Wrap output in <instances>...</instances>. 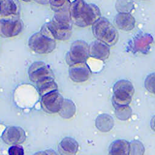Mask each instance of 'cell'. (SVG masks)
I'll return each mask as SVG.
<instances>
[{
  "label": "cell",
  "mask_w": 155,
  "mask_h": 155,
  "mask_svg": "<svg viewBox=\"0 0 155 155\" xmlns=\"http://www.w3.org/2000/svg\"><path fill=\"white\" fill-rule=\"evenodd\" d=\"M64 101L62 96L56 90L41 96V105L45 112L54 114L60 111Z\"/></svg>",
  "instance_id": "7"
},
{
  "label": "cell",
  "mask_w": 155,
  "mask_h": 155,
  "mask_svg": "<svg viewBox=\"0 0 155 155\" xmlns=\"http://www.w3.org/2000/svg\"><path fill=\"white\" fill-rule=\"evenodd\" d=\"M92 31L97 40L112 46L116 44L119 35L116 28L105 18L101 17L93 25Z\"/></svg>",
  "instance_id": "3"
},
{
  "label": "cell",
  "mask_w": 155,
  "mask_h": 155,
  "mask_svg": "<svg viewBox=\"0 0 155 155\" xmlns=\"http://www.w3.org/2000/svg\"><path fill=\"white\" fill-rule=\"evenodd\" d=\"M36 87L39 94L42 96L50 92L58 90V85L54 78H49L36 83Z\"/></svg>",
  "instance_id": "18"
},
{
  "label": "cell",
  "mask_w": 155,
  "mask_h": 155,
  "mask_svg": "<svg viewBox=\"0 0 155 155\" xmlns=\"http://www.w3.org/2000/svg\"><path fill=\"white\" fill-rule=\"evenodd\" d=\"M51 7L55 12L69 10L70 2L67 1H49Z\"/></svg>",
  "instance_id": "22"
},
{
  "label": "cell",
  "mask_w": 155,
  "mask_h": 155,
  "mask_svg": "<svg viewBox=\"0 0 155 155\" xmlns=\"http://www.w3.org/2000/svg\"><path fill=\"white\" fill-rule=\"evenodd\" d=\"M8 155H24V150L22 146L19 145H13L8 148Z\"/></svg>",
  "instance_id": "25"
},
{
  "label": "cell",
  "mask_w": 155,
  "mask_h": 155,
  "mask_svg": "<svg viewBox=\"0 0 155 155\" xmlns=\"http://www.w3.org/2000/svg\"><path fill=\"white\" fill-rule=\"evenodd\" d=\"M22 29V22L19 16L0 19V33L4 38L14 37Z\"/></svg>",
  "instance_id": "9"
},
{
  "label": "cell",
  "mask_w": 155,
  "mask_h": 155,
  "mask_svg": "<svg viewBox=\"0 0 155 155\" xmlns=\"http://www.w3.org/2000/svg\"><path fill=\"white\" fill-rule=\"evenodd\" d=\"M130 143L124 139H117L110 144L108 155H130Z\"/></svg>",
  "instance_id": "17"
},
{
  "label": "cell",
  "mask_w": 155,
  "mask_h": 155,
  "mask_svg": "<svg viewBox=\"0 0 155 155\" xmlns=\"http://www.w3.org/2000/svg\"><path fill=\"white\" fill-rule=\"evenodd\" d=\"M112 102L114 108L129 105L134 93V88L131 82L122 79L117 81L113 89Z\"/></svg>",
  "instance_id": "4"
},
{
  "label": "cell",
  "mask_w": 155,
  "mask_h": 155,
  "mask_svg": "<svg viewBox=\"0 0 155 155\" xmlns=\"http://www.w3.org/2000/svg\"><path fill=\"white\" fill-rule=\"evenodd\" d=\"M33 155H57V154L51 150H46L44 151H39Z\"/></svg>",
  "instance_id": "26"
},
{
  "label": "cell",
  "mask_w": 155,
  "mask_h": 155,
  "mask_svg": "<svg viewBox=\"0 0 155 155\" xmlns=\"http://www.w3.org/2000/svg\"><path fill=\"white\" fill-rule=\"evenodd\" d=\"M1 138L7 144L13 145L23 143L26 139L25 131L19 127L10 126L7 127L3 131Z\"/></svg>",
  "instance_id": "11"
},
{
  "label": "cell",
  "mask_w": 155,
  "mask_h": 155,
  "mask_svg": "<svg viewBox=\"0 0 155 155\" xmlns=\"http://www.w3.org/2000/svg\"><path fill=\"white\" fill-rule=\"evenodd\" d=\"M58 148L61 155H75L78 153L79 144L74 139L65 137L59 143Z\"/></svg>",
  "instance_id": "15"
},
{
  "label": "cell",
  "mask_w": 155,
  "mask_h": 155,
  "mask_svg": "<svg viewBox=\"0 0 155 155\" xmlns=\"http://www.w3.org/2000/svg\"><path fill=\"white\" fill-rule=\"evenodd\" d=\"M145 87L150 93L155 95V73H150L147 76Z\"/></svg>",
  "instance_id": "24"
},
{
  "label": "cell",
  "mask_w": 155,
  "mask_h": 155,
  "mask_svg": "<svg viewBox=\"0 0 155 155\" xmlns=\"http://www.w3.org/2000/svg\"><path fill=\"white\" fill-rule=\"evenodd\" d=\"M75 111L76 107L74 103L70 100L64 99L62 107L59 113L62 117L69 119L73 116Z\"/></svg>",
  "instance_id": "20"
},
{
  "label": "cell",
  "mask_w": 155,
  "mask_h": 155,
  "mask_svg": "<svg viewBox=\"0 0 155 155\" xmlns=\"http://www.w3.org/2000/svg\"><path fill=\"white\" fill-rule=\"evenodd\" d=\"M69 13L72 23L80 27L93 25L101 18V14L97 5L84 1L70 2Z\"/></svg>",
  "instance_id": "2"
},
{
  "label": "cell",
  "mask_w": 155,
  "mask_h": 155,
  "mask_svg": "<svg viewBox=\"0 0 155 155\" xmlns=\"http://www.w3.org/2000/svg\"><path fill=\"white\" fill-rule=\"evenodd\" d=\"M0 19L19 16V8L16 1L5 0L1 1Z\"/></svg>",
  "instance_id": "16"
},
{
  "label": "cell",
  "mask_w": 155,
  "mask_h": 155,
  "mask_svg": "<svg viewBox=\"0 0 155 155\" xmlns=\"http://www.w3.org/2000/svg\"><path fill=\"white\" fill-rule=\"evenodd\" d=\"M153 42V37L149 33H140L137 34L131 41L129 47L130 50L135 53H147Z\"/></svg>",
  "instance_id": "10"
},
{
  "label": "cell",
  "mask_w": 155,
  "mask_h": 155,
  "mask_svg": "<svg viewBox=\"0 0 155 155\" xmlns=\"http://www.w3.org/2000/svg\"><path fill=\"white\" fill-rule=\"evenodd\" d=\"M150 125H151V129L155 131V116H154L151 120V122H150Z\"/></svg>",
  "instance_id": "27"
},
{
  "label": "cell",
  "mask_w": 155,
  "mask_h": 155,
  "mask_svg": "<svg viewBox=\"0 0 155 155\" xmlns=\"http://www.w3.org/2000/svg\"><path fill=\"white\" fill-rule=\"evenodd\" d=\"M114 108L116 116L120 120H127L129 119L131 115V109L129 107V105L118 107Z\"/></svg>",
  "instance_id": "21"
},
{
  "label": "cell",
  "mask_w": 155,
  "mask_h": 155,
  "mask_svg": "<svg viewBox=\"0 0 155 155\" xmlns=\"http://www.w3.org/2000/svg\"><path fill=\"white\" fill-rule=\"evenodd\" d=\"M89 45L84 41L77 40L72 43L66 56V61L70 66L86 62L89 57Z\"/></svg>",
  "instance_id": "6"
},
{
  "label": "cell",
  "mask_w": 155,
  "mask_h": 155,
  "mask_svg": "<svg viewBox=\"0 0 155 155\" xmlns=\"http://www.w3.org/2000/svg\"><path fill=\"white\" fill-rule=\"evenodd\" d=\"M110 53V46L99 40L93 41L89 45V55L93 59L104 61L108 59Z\"/></svg>",
  "instance_id": "13"
},
{
  "label": "cell",
  "mask_w": 155,
  "mask_h": 155,
  "mask_svg": "<svg viewBox=\"0 0 155 155\" xmlns=\"http://www.w3.org/2000/svg\"><path fill=\"white\" fill-rule=\"evenodd\" d=\"M96 126L101 131H109L113 126V120L108 114H101L96 118Z\"/></svg>",
  "instance_id": "19"
},
{
  "label": "cell",
  "mask_w": 155,
  "mask_h": 155,
  "mask_svg": "<svg viewBox=\"0 0 155 155\" xmlns=\"http://www.w3.org/2000/svg\"><path fill=\"white\" fill-rule=\"evenodd\" d=\"M28 77L33 82H39L49 78H54V74L48 65L45 62L38 61L33 62L28 68Z\"/></svg>",
  "instance_id": "8"
},
{
  "label": "cell",
  "mask_w": 155,
  "mask_h": 155,
  "mask_svg": "<svg viewBox=\"0 0 155 155\" xmlns=\"http://www.w3.org/2000/svg\"><path fill=\"white\" fill-rule=\"evenodd\" d=\"M72 24L69 10L58 12L51 21L43 25L40 31L54 41H65L71 36Z\"/></svg>",
  "instance_id": "1"
},
{
  "label": "cell",
  "mask_w": 155,
  "mask_h": 155,
  "mask_svg": "<svg viewBox=\"0 0 155 155\" xmlns=\"http://www.w3.org/2000/svg\"><path fill=\"white\" fill-rule=\"evenodd\" d=\"M28 45L30 48L36 53L47 54L54 50L56 41L39 31L30 37Z\"/></svg>",
  "instance_id": "5"
},
{
  "label": "cell",
  "mask_w": 155,
  "mask_h": 155,
  "mask_svg": "<svg viewBox=\"0 0 155 155\" xmlns=\"http://www.w3.org/2000/svg\"><path fill=\"white\" fill-rule=\"evenodd\" d=\"M130 143V155H143L144 147L142 143L138 140H133Z\"/></svg>",
  "instance_id": "23"
},
{
  "label": "cell",
  "mask_w": 155,
  "mask_h": 155,
  "mask_svg": "<svg viewBox=\"0 0 155 155\" xmlns=\"http://www.w3.org/2000/svg\"><path fill=\"white\" fill-rule=\"evenodd\" d=\"M68 71L70 78L75 82H83L87 81L91 74V70L86 62L70 66Z\"/></svg>",
  "instance_id": "12"
},
{
  "label": "cell",
  "mask_w": 155,
  "mask_h": 155,
  "mask_svg": "<svg viewBox=\"0 0 155 155\" xmlns=\"http://www.w3.org/2000/svg\"><path fill=\"white\" fill-rule=\"evenodd\" d=\"M116 27L124 31L132 30L136 24L134 18L130 13H119L114 19Z\"/></svg>",
  "instance_id": "14"
}]
</instances>
